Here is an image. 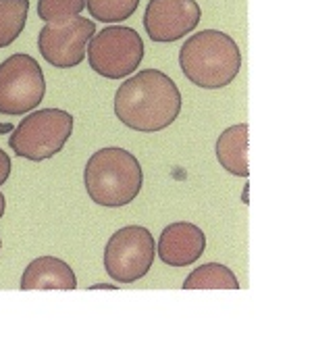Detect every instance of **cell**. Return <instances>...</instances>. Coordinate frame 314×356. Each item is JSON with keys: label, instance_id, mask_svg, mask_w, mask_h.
<instances>
[{"label": "cell", "instance_id": "obj_1", "mask_svg": "<svg viewBox=\"0 0 314 356\" xmlns=\"http://www.w3.org/2000/svg\"><path fill=\"white\" fill-rule=\"evenodd\" d=\"M181 102V92L173 77L158 69H144L119 86L115 115L133 131L156 134L177 121Z\"/></svg>", "mask_w": 314, "mask_h": 356}, {"label": "cell", "instance_id": "obj_2", "mask_svg": "<svg viewBox=\"0 0 314 356\" xmlns=\"http://www.w3.org/2000/svg\"><path fill=\"white\" fill-rule=\"evenodd\" d=\"M83 186L94 204L121 209L131 204L144 186V171L135 154L108 146L96 150L83 169Z\"/></svg>", "mask_w": 314, "mask_h": 356}, {"label": "cell", "instance_id": "obj_3", "mask_svg": "<svg viewBox=\"0 0 314 356\" xmlns=\"http://www.w3.org/2000/svg\"><path fill=\"white\" fill-rule=\"evenodd\" d=\"M183 75L202 90L227 88L242 69V52L236 40L219 29H202L188 38L179 50Z\"/></svg>", "mask_w": 314, "mask_h": 356}, {"label": "cell", "instance_id": "obj_4", "mask_svg": "<svg viewBox=\"0 0 314 356\" xmlns=\"http://www.w3.org/2000/svg\"><path fill=\"white\" fill-rule=\"evenodd\" d=\"M75 119L63 108H40L29 113L10 134V150L31 163L56 156L73 134Z\"/></svg>", "mask_w": 314, "mask_h": 356}, {"label": "cell", "instance_id": "obj_5", "mask_svg": "<svg viewBox=\"0 0 314 356\" xmlns=\"http://www.w3.org/2000/svg\"><path fill=\"white\" fill-rule=\"evenodd\" d=\"M88 63L92 71L106 79H123L138 71L144 60V40L127 25H110L94 33L88 42Z\"/></svg>", "mask_w": 314, "mask_h": 356}, {"label": "cell", "instance_id": "obj_6", "mask_svg": "<svg viewBox=\"0 0 314 356\" xmlns=\"http://www.w3.org/2000/svg\"><path fill=\"white\" fill-rule=\"evenodd\" d=\"M156 259V244L150 229L127 225L115 232L104 248V271L117 284H135L146 277Z\"/></svg>", "mask_w": 314, "mask_h": 356}, {"label": "cell", "instance_id": "obj_7", "mask_svg": "<svg viewBox=\"0 0 314 356\" xmlns=\"http://www.w3.org/2000/svg\"><path fill=\"white\" fill-rule=\"evenodd\" d=\"M44 96L46 77L31 54L17 52L0 63V115H25L42 104Z\"/></svg>", "mask_w": 314, "mask_h": 356}, {"label": "cell", "instance_id": "obj_8", "mask_svg": "<svg viewBox=\"0 0 314 356\" xmlns=\"http://www.w3.org/2000/svg\"><path fill=\"white\" fill-rule=\"evenodd\" d=\"M94 33L96 21L77 15L63 23H46L38 35V48L52 67L73 69L83 63L85 46Z\"/></svg>", "mask_w": 314, "mask_h": 356}, {"label": "cell", "instance_id": "obj_9", "mask_svg": "<svg viewBox=\"0 0 314 356\" xmlns=\"http://www.w3.org/2000/svg\"><path fill=\"white\" fill-rule=\"evenodd\" d=\"M202 19L196 0H150L144 13V27L152 42L169 44L192 33Z\"/></svg>", "mask_w": 314, "mask_h": 356}, {"label": "cell", "instance_id": "obj_10", "mask_svg": "<svg viewBox=\"0 0 314 356\" xmlns=\"http://www.w3.org/2000/svg\"><path fill=\"white\" fill-rule=\"evenodd\" d=\"M206 250V236L204 232L190 223L177 221L163 229L156 246L158 259L169 267H188L194 265Z\"/></svg>", "mask_w": 314, "mask_h": 356}, {"label": "cell", "instance_id": "obj_11", "mask_svg": "<svg viewBox=\"0 0 314 356\" xmlns=\"http://www.w3.org/2000/svg\"><path fill=\"white\" fill-rule=\"evenodd\" d=\"M77 277L69 263L56 257L33 259L19 282V290H75Z\"/></svg>", "mask_w": 314, "mask_h": 356}, {"label": "cell", "instance_id": "obj_12", "mask_svg": "<svg viewBox=\"0 0 314 356\" xmlns=\"http://www.w3.org/2000/svg\"><path fill=\"white\" fill-rule=\"evenodd\" d=\"M248 123H238L227 127L219 140H217V161L219 165L236 175V177H248L250 165H248Z\"/></svg>", "mask_w": 314, "mask_h": 356}, {"label": "cell", "instance_id": "obj_13", "mask_svg": "<svg viewBox=\"0 0 314 356\" xmlns=\"http://www.w3.org/2000/svg\"><path fill=\"white\" fill-rule=\"evenodd\" d=\"M185 290H240L236 273L221 263L196 267L183 282Z\"/></svg>", "mask_w": 314, "mask_h": 356}, {"label": "cell", "instance_id": "obj_14", "mask_svg": "<svg viewBox=\"0 0 314 356\" xmlns=\"http://www.w3.org/2000/svg\"><path fill=\"white\" fill-rule=\"evenodd\" d=\"M29 0H0V48L10 46L25 29Z\"/></svg>", "mask_w": 314, "mask_h": 356}, {"label": "cell", "instance_id": "obj_15", "mask_svg": "<svg viewBox=\"0 0 314 356\" xmlns=\"http://www.w3.org/2000/svg\"><path fill=\"white\" fill-rule=\"evenodd\" d=\"M140 6V0H85V8L94 21L121 23L127 21Z\"/></svg>", "mask_w": 314, "mask_h": 356}, {"label": "cell", "instance_id": "obj_16", "mask_svg": "<svg viewBox=\"0 0 314 356\" xmlns=\"http://www.w3.org/2000/svg\"><path fill=\"white\" fill-rule=\"evenodd\" d=\"M85 8V0H38V17L44 23H63Z\"/></svg>", "mask_w": 314, "mask_h": 356}, {"label": "cell", "instance_id": "obj_17", "mask_svg": "<svg viewBox=\"0 0 314 356\" xmlns=\"http://www.w3.org/2000/svg\"><path fill=\"white\" fill-rule=\"evenodd\" d=\"M8 177H10V156L0 148V188L6 184Z\"/></svg>", "mask_w": 314, "mask_h": 356}, {"label": "cell", "instance_id": "obj_18", "mask_svg": "<svg viewBox=\"0 0 314 356\" xmlns=\"http://www.w3.org/2000/svg\"><path fill=\"white\" fill-rule=\"evenodd\" d=\"M242 202L244 204H250V184L244 186V192H242Z\"/></svg>", "mask_w": 314, "mask_h": 356}, {"label": "cell", "instance_id": "obj_19", "mask_svg": "<svg viewBox=\"0 0 314 356\" xmlns=\"http://www.w3.org/2000/svg\"><path fill=\"white\" fill-rule=\"evenodd\" d=\"M10 131H13V125H10L8 121H4V123L0 121V136H2V134H10Z\"/></svg>", "mask_w": 314, "mask_h": 356}, {"label": "cell", "instance_id": "obj_20", "mask_svg": "<svg viewBox=\"0 0 314 356\" xmlns=\"http://www.w3.org/2000/svg\"><path fill=\"white\" fill-rule=\"evenodd\" d=\"M90 290H115L113 284H98V286H92Z\"/></svg>", "mask_w": 314, "mask_h": 356}, {"label": "cell", "instance_id": "obj_21", "mask_svg": "<svg viewBox=\"0 0 314 356\" xmlns=\"http://www.w3.org/2000/svg\"><path fill=\"white\" fill-rule=\"evenodd\" d=\"M4 211H6V198H4V194L0 192V219L4 217Z\"/></svg>", "mask_w": 314, "mask_h": 356}, {"label": "cell", "instance_id": "obj_22", "mask_svg": "<svg viewBox=\"0 0 314 356\" xmlns=\"http://www.w3.org/2000/svg\"><path fill=\"white\" fill-rule=\"evenodd\" d=\"M0 250H2V238H0Z\"/></svg>", "mask_w": 314, "mask_h": 356}]
</instances>
